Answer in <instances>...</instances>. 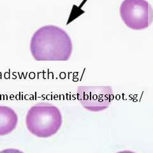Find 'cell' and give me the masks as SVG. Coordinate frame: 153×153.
<instances>
[{
    "mask_svg": "<svg viewBox=\"0 0 153 153\" xmlns=\"http://www.w3.org/2000/svg\"><path fill=\"white\" fill-rule=\"evenodd\" d=\"M30 49L38 61H66L73 52V43L68 33L60 27L46 25L33 35Z\"/></svg>",
    "mask_w": 153,
    "mask_h": 153,
    "instance_id": "6da1fadb",
    "label": "cell"
},
{
    "mask_svg": "<svg viewBox=\"0 0 153 153\" xmlns=\"http://www.w3.org/2000/svg\"><path fill=\"white\" fill-rule=\"evenodd\" d=\"M63 124L59 109L53 104L38 103L26 114V124L28 131L38 138H49L57 133Z\"/></svg>",
    "mask_w": 153,
    "mask_h": 153,
    "instance_id": "7a4b0ae2",
    "label": "cell"
},
{
    "mask_svg": "<svg viewBox=\"0 0 153 153\" xmlns=\"http://www.w3.org/2000/svg\"><path fill=\"white\" fill-rule=\"evenodd\" d=\"M119 13L124 25L133 30H145L153 21V8L146 0H124Z\"/></svg>",
    "mask_w": 153,
    "mask_h": 153,
    "instance_id": "3957f363",
    "label": "cell"
},
{
    "mask_svg": "<svg viewBox=\"0 0 153 153\" xmlns=\"http://www.w3.org/2000/svg\"><path fill=\"white\" fill-rule=\"evenodd\" d=\"M77 99L82 107L91 112H99L108 108L114 98L110 86H80Z\"/></svg>",
    "mask_w": 153,
    "mask_h": 153,
    "instance_id": "277c9868",
    "label": "cell"
},
{
    "mask_svg": "<svg viewBox=\"0 0 153 153\" xmlns=\"http://www.w3.org/2000/svg\"><path fill=\"white\" fill-rule=\"evenodd\" d=\"M18 121L17 114L12 108L0 105V136L12 133L16 128Z\"/></svg>",
    "mask_w": 153,
    "mask_h": 153,
    "instance_id": "5b68a950",
    "label": "cell"
},
{
    "mask_svg": "<svg viewBox=\"0 0 153 153\" xmlns=\"http://www.w3.org/2000/svg\"><path fill=\"white\" fill-rule=\"evenodd\" d=\"M0 153H25L22 151L16 149H7L0 151Z\"/></svg>",
    "mask_w": 153,
    "mask_h": 153,
    "instance_id": "8992f818",
    "label": "cell"
},
{
    "mask_svg": "<svg viewBox=\"0 0 153 153\" xmlns=\"http://www.w3.org/2000/svg\"><path fill=\"white\" fill-rule=\"evenodd\" d=\"M116 153H135V152H133L131 151H119Z\"/></svg>",
    "mask_w": 153,
    "mask_h": 153,
    "instance_id": "52a82bcc",
    "label": "cell"
}]
</instances>
